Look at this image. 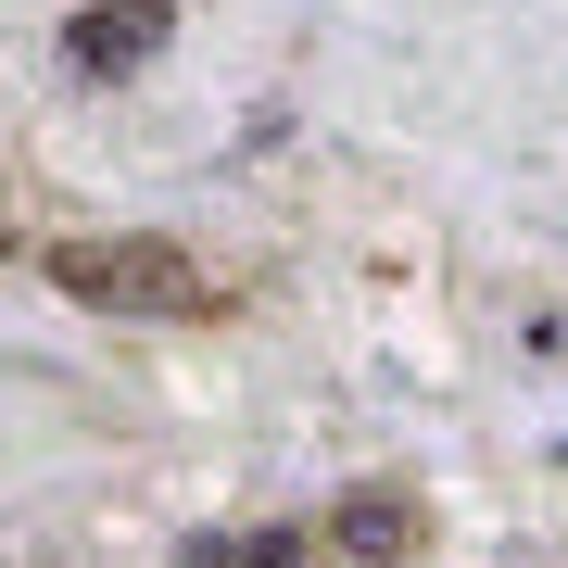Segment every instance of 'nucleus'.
<instances>
[{
	"mask_svg": "<svg viewBox=\"0 0 568 568\" xmlns=\"http://www.w3.org/2000/svg\"><path fill=\"white\" fill-rule=\"evenodd\" d=\"M63 304H102V316H190L203 304V265L178 241H51Z\"/></svg>",
	"mask_w": 568,
	"mask_h": 568,
	"instance_id": "obj_1",
	"label": "nucleus"
},
{
	"mask_svg": "<svg viewBox=\"0 0 568 568\" xmlns=\"http://www.w3.org/2000/svg\"><path fill=\"white\" fill-rule=\"evenodd\" d=\"M164 39H178L164 0H89V13H63V77L114 89V77H140V63H164Z\"/></svg>",
	"mask_w": 568,
	"mask_h": 568,
	"instance_id": "obj_2",
	"label": "nucleus"
},
{
	"mask_svg": "<svg viewBox=\"0 0 568 568\" xmlns=\"http://www.w3.org/2000/svg\"><path fill=\"white\" fill-rule=\"evenodd\" d=\"M417 544H429L417 493H392V480H379V493H354V506H342V556H354V568H405Z\"/></svg>",
	"mask_w": 568,
	"mask_h": 568,
	"instance_id": "obj_3",
	"label": "nucleus"
},
{
	"mask_svg": "<svg viewBox=\"0 0 568 568\" xmlns=\"http://www.w3.org/2000/svg\"><path fill=\"white\" fill-rule=\"evenodd\" d=\"M241 568H304V530H253V544H241Z\"/></svg>",
	"mask_w": 568,
	"mask_h": 568,
	"instance_id": "obj_4",
	"label": "nucleus"
}]
</instances>
